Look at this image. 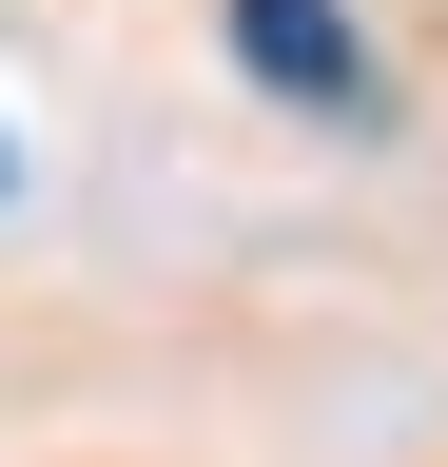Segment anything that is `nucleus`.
<instances>
[{
    "mask_svg": "<svg viewBox=\"0 0 448 467\" xmlns=\"http://www.w3.org/2000/svg\"><path fill=\"white\" fill-rule=\"evenodd\" d=\"M214 39H234L254 98H293V117H370V39H351V0H214Z\"/></svg>",
    "mask_w": 448,
    "mask_h": 467,
    "instance_id": "f257e3e1",
    "label": "nucleus"
}]
</instances>
